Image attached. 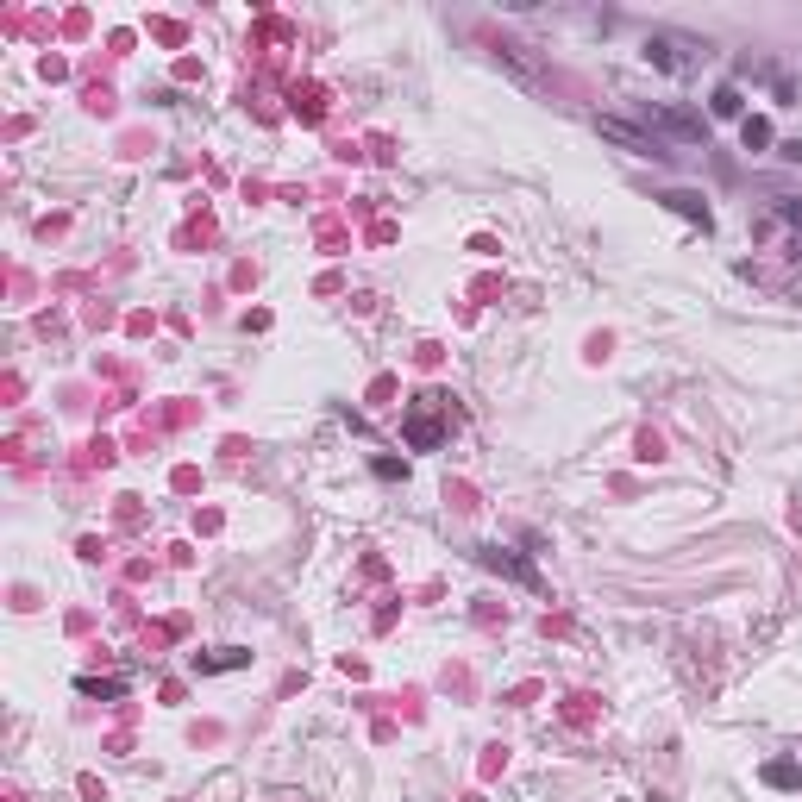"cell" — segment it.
Returning <instances> with one entry per match:
<instances>
[{"instance_id": "cell-1", "label": "cell", "mask_w": 802, "mask_h": 802, "mask_svg": "<svg viewBox=\"0 0 802 802\" xmlns=\"http://www.w3.org/2000/svg\"><path fill=\"white\" fill-rule=\"evenodd\" d=\"M646 63H652V69H665V76H690V69L709 63V38H690V32L658 26V32L646 38Z\"/></svg>"}, {"instance_id": "cell-2", "label": "cell", "mask_w": 802, "mask_h": 802, "mask_svg": "<svg viewBox=\"0 0 802 802\" xmlns=\"http://www.w3.org/2000/svg\"><path fill=\"white\" fill-rule=\"evenodd\" d=\"M596 132L608 138V145H621L627 157H652V163H665V157H671V151L658 145L652 132H640V126H633V120H615V113H596Z\"/></svg>"}, {"instance_id": "cell-3", "label": "cell", "mask_w": 802, "mask_h": 802, "mask_svg": "<svg viewBox=\"0 0 802 802\" xmlns=\"http://www.w3.org/2000/svg\"><path fill=\"white\" fill-rule=\"evenodd\" d=\"M483 51H489L495 63H502L514 82H527V88H546V69H539V63L527 57V44H514V38H489Z\"/></svg>"}, {"instance_id": "cell-4", "label": "cell", "mask_w": 802, "mask_h": 802, "mask_svg": "<svg viewBox=\"0 0 802 802\" xmlns=\"http://www.w3.org/2000/svg\"><path fill=\"white\" fill-rule=\"evenodd\" d=\"M640 120L652 126V138L671 132V138H683V145H696V138H702V120H696V113H683V107H640Z\"/></svg>"}, {"instance_id": "cell-5", "label": "cell", "mask_w": 802, "mask_h": 802, "mask_svg": "<svg viewBox=\"0 0 802 802\" xmlns=\"http://www.w3.org/2000/svg\"><path fill=\"white\" fill-rule=\"evenodd\" d=\"M439 395H420L414 401V414H408V445H414V452H433V445H439Z\"/></svg>"}, {"instance_id": "cell-6", "label": "cell", "mask_w": 802, "mask_h": 802, "mask_svg": "<svg viewBox=\"0 0 802 802\" xmlns=\"http://www.w3.org/2000/svg\"><path fill=\"white\" fill-rule=\"evenodd\" d=\"M477 564H483V571H502V577H514V583H539V571H533V564L527 558H514V552H502V546H477Z\"/></svg>"}, {"instance_id": "cell-7", "label": "cell", "mask_w": 802, "mask_h": 802, "mask_svg": "<svg viewBox=\"0 0 802 802\" xmlns=\"http://www.w3.org/2000/svg\"><path fill=\"white\" fill-rule=\"evenodd\" d=\"M658 201H665L671 214H683V220H696L702 232H709V201H702V195H690V188H671V195H658Z\"/></svg>"}, {"instance_id": "cell-8", "label": "cell", "mask_w": 802, "mask_h": 802, "mask_svg": "<svg viewBox=\"0 0 802 802\" xmlns=\"http://www.w3.org/2000/svg\"><path fill=\"white\" fill-rule=\"evenodd\" d=\"M239 665H245V652H239V646H220V652L195 658V671H239Z\"/></svg>"}, {"instance_id": "cell-9", "label": "cell", "mask_w": 802, "mask_h": 802, "mask_svg": "<svg viewBox=\"0 0 802 802\" xmlns=\"http://www.w3.org/2000/svg\"><path fill=\"white\" fill-rule=\"evenodd\" d=\"M709 107L721 113V120H740V107H746V101H740V88L727 82V88H715V101H709Z\"/></svg>"}, {"instance_id": "cell-10", "label": "cell", "mask_w": 802, "mask_h": 802, "mask_svg": "<svg viewBox=\"0 0 802 802\" xmlns=\"http://www.w3.org/2000/svg\"><path fill=\"white\" fill-rule=\"evenodd\" d=\"M765 777H771L777 790H790V784H802V771H796L790 759H777V765H765Z\"/></svg>"}, {"instance_id": "cell-11", "label": "cell", "mask_w": 802, "mask_h": 802, "mask_svg": "<svg viewBox=\"0 0 802 802\" xmlns=\"http://www.w3.org/2000/svg\"><path fill=\"white\" fill-rule=\"evenodd\" d=\"M740 132H746V151H759V145H771V126H765V120H746Z\"/></svg>"}, {"instance_id": "cell-12", "label": "cell", "mask_w": 802, "mask_h": 802, "mask_svg": "<svg viewBox=\"0 0 802 802\" xmlns=\"http://www.w3.org/2000/svg\"><path fill=\"white\" fill-rule=\"evenodd\" d=\"M777 214H784L790 226H802V201H784V207H777Z\"/></svg>"}]
</instances>
